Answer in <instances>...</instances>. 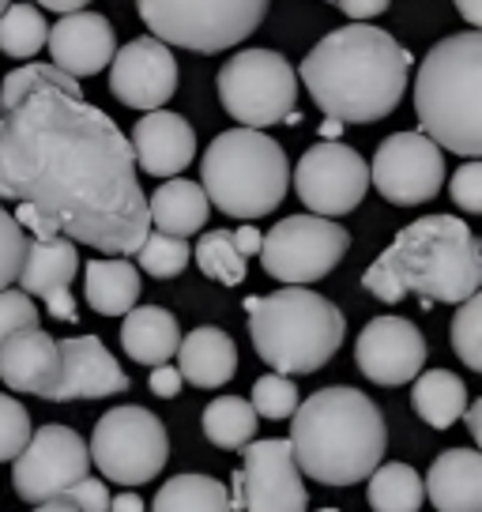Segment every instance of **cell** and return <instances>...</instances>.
<instances>
[{"label": "cell", "instance_id": "6da1fadb", "mask_svg": "<svg viewBox=\"0 0 482 512\" xmlns=\"http://www.w3.org/2000/svg\"><path fill=\"white\" fill-rule=\"evenodd\" d=\"M0 196L98 253L132 256L151 234L129 140L57 64H23L0 87Z\"/></svg>", "mask_w": 482, "mask_h": 512}, {"label": "cell", "instance_id": "7a4b0ae2", "mask_svg": "<svg viewBox=\"0 0 482 512\" xmlns=\"http://www.w3.org/2000/svg\"><path fill=\"white\" fill-rule=\"evenodd\" d=\"M415 57L381 27L351 23L324 34L302 61V83L339 125H370L400 106Z\"/></svg>", "mask_w": 482, "mask_h": 512}, {"label": "cell", "instance_id": "3957f363", "mask_svg": "<svg viewBox=\"0 0 482 512\" xmlns=\"http://www.w3.org/2000/svg\"><path fill=\"white\" fill-rule=\"evenodd\" d=\"M482 253L471 226L456 215H422L403 226L385 253L362 275V287L381 302H403L407 294L422 298V309L434 302L460 305L479 294Z\"/></svg>", "mask_w": 482, "mask_h": 512}, {"label": "cell", "instance_id": "277c9868", "mask_svg": "<svg viewBox=\"0 0 482 512\" xmlns=\"http://www.w3.org/2000/svg\"><path fill=\"white\" fill-rule=\"evenodd\" d=\"M290 452L302 475L324 486H351L381 467L385 415L358 388H321L290 415Z\"/></svg>", "mask_w": 482, "mask_h": 512}, {"label": "cell", "instance_id": "5b68a950", "mask_svg": "<svg viewBox=\"0 0 482 512\" xmlns=\"http://www.w3.org/2000/svg\"><path fill=\"white\" fill-rule=\"evenodd\" d=\"M415 110L422 136L452 155H482V34L460 31L441 38L415 80Z\"/></svg>", "mask_w": 482, "mask_h": 512}, {"label": "cell", "instance_id": "8992f818", "mask_svg": "<svg viewBox=\"0 0 482 512\" xmlns=\"http://www.w3.org/2000/svg\"><path fill=\"white\" fill-rule=\"evenodd\" d=\"M249 336L257 354L283 377L294 373H317L332 362V354L343 347L347 320L324 294L306 287H287L249 298Z\"/></svg>", "mask_w": 482, "mask_h": 512}, {"label": "cell", "instance_id": "52a82bcc", "mask_svg": "<svg viewBox=\"0 0 482 512\" xmlns=\"http://www.w3.org/2000/svg\"><path fill=\"white\" fill-rule=\"evenodd\" d=\"M200 189L208 204L230 219L272 215L290 185V162L283 147L260 128H230L215 136L200 162Z\"/></svg>", "mask_w": 482, "mask_h": 512}, {"label": "cell", "instance_id": "ba28073f", "mask_svg": "<svg viewBox=\"0 0 482 512\" xmlns=\"http://www.w3.org/2000/svg\"><path fill=\"white\" fill-rule=\"evenodd\" d=\"M272 0H136L151 38L193 53H223L257 31Z\"/></svg>", "mask_w": 482, "mask_h": 512}, {"label": "cell", "instance_id": "9c48e42d", "mask_svg": "<svg viewBox=\"0 0 482 512\" xmlns=\"http://www.w3.org/2000/svg\"><path fill=\"white\" fill-rule=\"evenodd\" d=\"M219 102L241 128L287 121L298 102V72L283 53L241 49L219 68Z\"/></svg>", "mask_w": 482, "mask_h": 512}, {"label": "cell", "instance_id": "30bf717a", "mask_svg": "<svg viewBox=\"0 0 482 512\" xmlns=\"http://www.w3.org/2000/svg\"><path fill=\"white\" fill-rule=\"evenodd\" d=\"M91 460L117 486H144L170 460V437L159 418L144 407H113L98 418L91 437Z\"/></svg>", "mask_w": 482, "mask_h": 512}, {"label": "cell", "instance_id": "8fae6325", "mask_svg": "<svg viewBox=\"0 0 482 512\" xmlns=\"http://www.w3.org/2000/svg\"><path fill=\"white\" fill-rule=\"evenodd\" d=\"M347 249H351V234L339 223L321 215H290L260 238V264L279 283L306 287L332 275Z\"/></svg>", "mask_w": 482, "mask_h": 512}, {"label": "cell", "instance_id": "7c38bea8", "mask_svg": "<svg viewBox=\"0 0 482 512\" xmlns=\"http://www.w3.org/2000/svg\"><path fill=\"white\" fill-rule=\"evenodd\" d=\"M309 494L287 437L241 448V467L230 479V509L238 512H306Z\"/></svg>", "mask_w": 482, "mask_h": 512}, {"label": "cell", "instance_id": "4fadbf2b", "mask_svg": "<svg viewBox=\"0 0 482 512\" xmlns=\"http://www.w3.org/2000/svg\"><path fill=\"white\" fill-rule=\"evenodd\" d=\"M91 471V452L76 430L68 426H42L16 456L12 486L27 505H49L65 494L72 482Z\"/></svg>", "mask_w": 482, "mask_h": 512}, {"label": "cell", "instance_id": "5bb4252c", "mask_svg": "<svg viewBox=\"0 0 482 512\" xmlns=\"http://www.w3.org/2000/svg\"><path fill=\"white\" fill-rule=\"evenodd\" d=\"M294 189L298 200L321 219H336L354 211L370 192V166L347 144L324 140L313 144L294 166Z\"/></svg>", "mask_w": 482, "mask_h": 512}, {"label": "cell", "instance_id": "9a60e30c", "mask_svg": "<svg viewBox=\"0 0 482 512\" xmlns=\"http://www.w3.org/2000/svg\"><path fill=\"white\" fill-rule=\"evenodd\" d=\"M370 185H377L388 204H400V208L434 200L445 185L441 147L422 132H392L373 155Z\"/></svg>", "mask_w": 482, "mask_h": 512}, {"label": "cell", "instance_id": "2e32d148", "mask_svg": "<svg viewBox=\"0 0 482 512\" xmlns=\"http://www.w3.org/2000/svg\"><path fill=\"white\" fill-rule=\"evenodd\" d=\"M110 91L132 110H162L177 91V61L159 38H136L110 61Z\"/></svg>", "mask_w": 482, "mask_h": 512}, {"label": "cell", "instance_id": "e0dca14e", "mask_svg": "<svg viewBox=\"0 0 482 512\" xmlns=\"http://www.w3.org/2000/svg\"><path fill=\"white\" fill-rule=\"evenodd\" d=\"M354 362L373 384H385V388L411 384L426 362V339L411 320L373 317L354 343Z\"/></svg>", "mask_w": 482, "mask_h": 512}, {"label": "cell", "instance_id": "ac0fdd59", "mask_svg": "<svg viewBox=\"0 0 482 512\" xmlns=\"http://www.w3.org/2000/svg\"><path fill=\"white\" fill-rule=\"evenodd\" d=\"M57 354H61L57 381L49 384L42 400H102V396H117V392L129 388V373L121 369V362L106 351V343L98 336L61 339Z\"/></svg>", "mask_w": 482, "mask_h": 512}, {"label": "cell", "instance_id": "d6986e66", "mask_svg": "<svg viewBox=\"0 0 482 512\" xmlns=\"http://www.w3.org/2000/svg\"><path fill=\"white\" fill-rule=\"evenodd\" d=\"M46 46L53 53V64L65 76L83 80V76H98L102 68H110L113 53H117V38H113V27L106 16L68 12V16H61L57 27H49Z\"/></svg>", "mask_w": 482, "mask_h": 512}, {"label": "cell", "instance_id": "ffe728a7", "mask_svg": "<svg viewBox=\"0 0 482 512\" xmlns=\"http://www.w3.org/2000/svg\"><path fill=\"white\" fill-rule=\"evenodd\" d=\"M132 159L151 177H174L196 159L193 125L170 110H151L132 128Z\"/></svg>", "mask_w": 482, "mask_h": 512}, {"label": "cell", "instance_id": "44dd1931", "mask_svg": "<svg viewBox=\"0 0 482 512\" xmlns=\"http://www.w3.org/2000/svg\"><path fill=\"white\" fill-rule=\"evenodd\" d=\"M57 366H61L57 339L42 328H23L0 343V381L12 392L46 396L49 384L57 381Z\"/></svg>", "mask_w": 482, "mask_h": 512}, {"label": "cell", "instance_id": "7402d4cb", "mask_svg": "<svg viewBox=\"0 0 482 512\" xmlns=\"http://www.w3.org/2000/svg\"><path fill=\"white\" fill-rule=\"evenodd\" d=\"M422 490L437 512H482V456L475 448L441 452Z\"/></svg>", "mask_w": 482, "mask_h": 512}, {"label": "cell", "instance_id": "603a6c76", "mask_svg": "<svg viewBox=\"0 0 482 512\" xmlns=\"http://www.w3.org/2000/svg\"><path fill=\"white\" fill-rule=\"evenodd\" d=\"M238 369V347L223 328H193L177 343V373L196 388H219Z\"/></svg>", "mask_w": 482, "mask_h": 512}, {"label": "cell", "instance_id": "cb8c5ba5", "mask_svg": "<svg viewBox=\"0 0 482 512\" xmlns=\"http://www.w3.org/2000/svg\"><path fill=\"white\" fill-rule=\"evenodd\" d=\"M80 272V249L65 234L46 241H31L23 268H19V290L27 298H53L72 287V279Z\"/></svg>", "mask_w": 482, "mask_h": 512}, {"label": "cell", "instance_id": "d4e9b609", "mask_svg": "<svg viewBox=\"0 0 482 512\" xmlns=\"http://www.w3.org/2000/svg\"><path fill=\"white\" fill-rule=\"evenodd\" d=\"M181 328L170 309L159 305H132L121 324V347L140 366H166L177 354Z\"/></svg>", "mask_w": 482, "mask_h": 512}, {"label": "cell", "instance_id": "484cf974", "mask_svg": "<svg viewBox=\"0 0 482 512\" xmlns=\"http://www.w3.org/2000/svg\"><path fill=\"white\" fill-rule=\"evenodd\" d=\"M208 211L211 204L204 189L196 181H185V177H170L147 200V219L159 226L162 234H174V238H189L196 230H204Z\"/></svg>", "mask_w": 482, "mask_h": 512}, {"label": "cell", "instance_id": "4316f807", "mask_svg": "<svg viewBox=\"0 0 482 512\" xmlns=\"http://www.w3.org/2000/svg\"><path fill=\"white\" fill-rule=\"evenodd\" d=\"M83 290L87 302L102 317H121L132 305L140 302V272L132 268L125 256H110V260H91L83 272Z\"/></svg>", "mask_w": 482, "mask_h": 512}, {"label": "cell", "instance_id": "83f0119b", "mask_svg": "<svg viewBox=\"0 0 482 512\" xmlns=\"http://www.w3.org/2000/svg\"><path fill=\"white\" fill-rule=\"evenodd\" d=\"M411 403H415V415L434 426V430H449L464 418L467 407V384L449 373V369H430V373H418L415 388H411Z\"/></svg>", "mask_w": 482, "mask_h": 512}, {"label": "cell", "instance_id": "f1b7e54d", "mask_svg": "<svg viewBox=\"0 0 482 512\" xmlns=\"http://www.w3.org/2000/svg\"><path fill=\"white\" fill-rule=\"evenodd\" d=\"M151 512H234L230 490L211 475H174L155 494Z\"/></svg>", "mask_w": 482, "mask_h": 512}, {"label": "cell", "instance_id": "f546056e", "mask_svg": "<svg viewBox=\"0 0 482 512\" xmlns=\"http://www.w3.org/2000/svg\"><path fill=\"white\" fill-rule=\"evenodd\" d=\"M366 497L373 512H418L426 490H422V475L411 464H385L373 467Z\"/></svg>", "mask_w": 482, "mask_h": 512}, {"label": "cell", "instance_id": "4dcf8cb0", "mask_svg": "<svg viewBox=\"0 0 482 512\" xmlns=\"http://www.w3.org/2000/svg\"><path fill=\"white\" fill-rule=\"evenodd\" d=\"M204 433L219 448H245L257 433V411L241 396H219L204 407Z\"/></svg>", "mask_w": 482, "mask_h": 512}, {"label": "cell", "instance_id": "1f68e13d", "mask_svg": "<svg viewBox=\"0 0 482 512\" xmlns=\"http://www.w3.org/2000/svg\"><path fill=\"white\" fill-rule=\"evenodd\" d=\"M46 19L34 4H8L0 12V53L16 57V61H31L38 49L46 46Z\"/></svg>", "mask_w": 482, "mask_h": 512}, {"label": "cell", "instance_id": "d6a6232c", "mask_svg": "<svg viewBox=\"0 0 482 512\" xmlns=\"http://www.w3.org/2000/svg\"><path fill=\"white\" fill-rule=\"evenodd\" d=\"M196 264L208 279H219L223 287H238L245 283V256L234 245L230 230H208L196 241Z\"/></svg>", "mask_w": 482, "mask_h": 512}, {"label": "cell", "instance_id": "836d02e7", "mask_svg": "<svg viewBox=\"0 0 482 512\" xmlns=\"http://www.w3.org/2000/svg\"><path fill=\"white\" fill-rule=\"evenodd\" d=\"M136 256H140V268H144L151 279H174V275L185 272V264H189V245H185V238H174V234H162V230H155V234H147L144 245L136 249Z\"/></svg>", "mask_w": 482, "mask_h": 512}, {"label": "cell", "instance_id": "e575fe53", "mask_svg": "<svg viewBox=\"0 0 482 512\" xmlns=\"http://www.w3.org/2000/svg\"><path fill=\"white\" fill-rule=\"evenodd\" d=\"M452 347L467 369L482 373V298L471 294L460 302V313L452 320Z\"/></svg>", "mask_w": 482, "mask_h": 512}, {"label": "cell", "instance_id": "d590c367", "mask_svg": "<svg viewBox=\"0 0 482 512\" xmlns=\"http://www.w3.org/2000/svg\"><path fill=\"white\" fill-rule=\"evenodd\" d=\"M249 407L257 411V418H272V422L290 418L294 407H298V388H294V381L283 377V373H264V377L253 384V403H249Z\"/></svg>", "mask_w": 482, "mask_h": 512}, {"label": "cell", "instance_id": "8d00e7d4", "mask_svg": "<svg viewBox=\"0 0 482 512\" xmlns=\"http://www.w3.org/2000/svg\"><path fill=\"white\" fill-rule=\"evenodd\" d=\"M27 230L16 223V215L0 208V290H8L19 279L23 256H27Z\"/></svg>", "mask_w": 482, "mask_h": 512}, {"label": "cell", "instance_id": "74e56055", "mask_svg": "<svg viewBox=\"0 0 482 512\" xmlns=\"http://www.w3.org/2000/svg\"><path fill=\"white\" fill-rule=\"evenodd\" d=\"M31 441V415L12 396H0V464L16 460L23 445Z\"/></svg>", "mask_w": 482, "mask_h": 512}, {"label": "cell", "instance_id": "f35d334b", "mask_svg": "<svg viewBox=\"0 0 482 512\" xmlns=\"http://www.w3.org/2000/svg\"><path fill=\"white\" fill-rule=\"evenodd\" d=\"M23 328H38V305L23 290H0V343Z\"/></svg>", "mask_w": 482, "mask_h": 512}, {"label": "cell", "instance_id": "ab89813d", "mask_svg": "<svg viewBox=\"0 0 482 512\" xmlns=\"http://www.w3.org/2000/svg\"><path fill=\"white\" fill-rule=\"evenodd\" d=\"M452 204L467 215H479L482 211V162L467 159L456 174H452Z\"/></svg>", "mask_w": 482, "mask_h": 512}, {"label": "cell", "instance_id": "60d3db41", "mask_svg": "<svg viewBox=\"0 0 482 512\" xmlns=\"http://www.w3.org/2000/svg\"><path fill=\"white\" fill-rule=\"evenodd\" d=\"M57 501H68L76 512H110V490H106V482L91 479V475L72 482Z\"/></svg>", "mask_w": 482, "mask_h": 512}, {"label": "cell", "instance_id": "b9f144b4", "mask_svg": "<svg viewBox=\"0 0 482 512\" xmlns=\"http://www.w3.org/2000/svg\"><path fill=\"white\" fill-rule=\"evenodd\" d=\"M181 373L177 366H151V377H147V388L159 396V400H174L177 392H181Z\"/></svg>", "mask_w": 482, "mask_h": 512}, {"label": "cell", "instance_id": "7bdbcfd3", "mask_svg": "<svg viewBox=\"0 0 482 512\" xmlns=\"http://www.w3.org/2000/svg\"><path fill=\"white\" fill-rule=\"evenodd\" d=\"M336 4L354 19V23H366V19L381 16L392 0H336Z\"/></svg>", "mask_w": 482, "mask_h": 512}, {"label": "cell", "instance_id": "ee69618b", "mask_svg": "<svg viewBox=\"0 0 482 512\" xmlns=\"http://www.w3.org/2000/svg\"><path fill=\"white\" fill-rule=\"evenodd\" d=\"M234 234V245H238V253L241 256H253V253H260V234L257 226H241V230H230Z\"/></svg>", "mask_w": 482, "mask_h": 512}, {"label": "cell", "instance_id": "f6af8a7d", "mask_svg": "<svg viewBox=\"0 0 482 512\" xmlns=\"http://www.w3.org/2000/svg\"><path fill=\"white\" fill-rule=\"evenodd\" d=\"M27 4H42V8L57 12V16H68V12H83L91 0H27Z\"/></svg>", "mask_w": 482, "mask_h": 512}, {"label": "cell", "instance_id": "bcb514c9", "mask_svg": "<svg viewBox=\"0 0 482 512\" xmlns=\"http://www.w3.org/2000/svg\"><path fill=\"white\" fill-rule=\"evenodd\" d=\"M110 512H144V497H140V494L110 497Z\"/></svg>", "mask_w": 482, "mask_h": 512}, {"label": "cell", "instance_id": "7dc6e473", "mask_svg": "<svg viewBox=\"0 0 482 512\" xmlns=\"http://www.w3.org/2000/svg\"><path fill=\"white\" fill-rule=\"evenodd\" d=\"M456 8H460V16L471 23V31H479L482 27V0H456Z\"/></svg>", "mask_w": 482, "mask_h": 512}, {"label": "cell", "instance_id": "c3c4849f", "mask_svg": "<svg viewBox=\"0 0 482 512\" xmlns=\"http://www.w3.org/2000/svg\"><path fill=\"white\" fill-rule=\"evenodd\" d=\"M464 415H467V430H471V437H475V441H482V400L467 403Z\"/></svg>", "mask_w": 482, "mask_h": 512}, {"label": "cell", "instance_id": "681fc988", "mask_svg": "<svg viewBox=\"0 0 482 512\" xmlns=\"http://www.w3.org/2000/svg\"><path fill=\"white\" fill-rule=\"evenodd\" d=\"M31 512H76L68 501H49V505H38V509H31Z\"/></svg>", "mask_w": 482, "mask_h": 512}, {"label": "cell", "instance_id": "f907efd6", "mask_svg": "<svg viewBox=\"0 0 482 512\" xmlns=\"http://www.w3.org/2000/svg\"><path fill=\"white\" fill-rule=\"evenodd\" d=\"M339 128H343V125H339V121H332V117H328V121H324V128H321V132H324V140H336V136H339Z\"/></svg>", "mask_w": 482, "mask_h": 512}, {"label": "cell", "instance_id": "816d5d0a", "mask_svg": "<svg viewBox=\"0 0 482 512\" xmlns=\"http://www.w3.org/2000/svg\"><path fill=\"white\" fill-rule=\"evenodd\" d=\"M8 4H12V0H0V12H4V8H8Z\"/></svg>", "mask_w": 482, "mask_h": 512}, {"label": "cell", "instance_id": "f5cc1de1", "mask_svg": "<svg viewBox=\"0 0 482 512\" xmlns=\"http://www.w3.org/2000/svg\"><path fill=\"white\" fill-rule=\"evenodd\" d=\"M321 512H336V509H321Z\"/></svg>", "mask_w": 482, "mask_h": 512}]
</instances>
